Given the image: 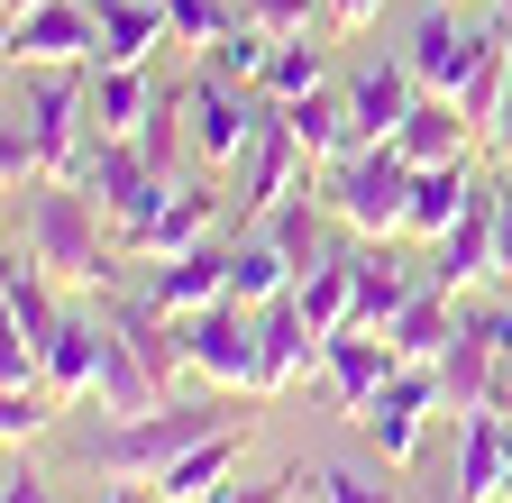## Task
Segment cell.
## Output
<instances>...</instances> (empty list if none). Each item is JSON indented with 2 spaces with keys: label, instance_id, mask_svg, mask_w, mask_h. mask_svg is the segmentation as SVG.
I'll list each match as a JSON object with an SVG mask.
<instances>
[{
  "label": "cell",
  "instance_id": "6da1fadb",
  "mask_svg": "<svg viewBox=\"0 0 512 503\" xmlns=\"http://www.w3.org/2000/svg\"><path fill=\"white\" fill-rule=\"evenodd\" d=\"M238 421V394H202V403H156V412H110L101 430H83V467L92 476H138V485H156L183 449H202L211 430H229Z\"/></svg>",
  "mask_w": 512,
  "mask_h": 503
},
{
  "label": "cell",
  "instance_id": "7a4b0ae2",
  "mask_svg": "<svg viewBox=\"0 0 512 503\" xmlns=\"http://www.w3.org/2000/svg\"><path fill=\"white\" fill-rule=\"evenodd\" d=\"M101 202L83 193V183H37L28 193V257L55 275V284H92L110 293V257H119V238H101Z\"/></svg>",
  "mask_w": 512,
  "mask_h": 503
},
{
  "label": "cell",
  "instance_id": "3957f363",
  "mask_svg": "<svg viewBox=\"0 0 512 503\" xmlns=\"http://www.w3.org/2000/svg\"><path fill=\"white\" fill-rule=\"evenodd\" d=\"M412 156L394 138H375V147H348L320 165V202H330V220H348L357 238H403L412 229Z\"/></svg>",
  "mask_w": 512,
  "mask_h": 503
},
{
  "label": "cell",
  "instance_id": "277c9868",
  "mask_svg": "<svg viewBox=\"0 0 512 503\" xmlns=\"http://www.w3.org/2000/svg\"><path fill=\"white\" fill-rule=\"evenodd\" d=\"M430 412H448L439 366H430V357H403V366H394V385H384V394L357 412V430H366V449H375L384 467H403V458L421 449V421H430Z\"/></svg>",
  "mask_w": 512,
  "mask_h": 503
},
{
  "label": "cell",
  "instance_id": "5b68a950",
  "mask_svg": "<svg viewBox=\"0 0 512 503\" xmlns=\"http://www.w3.org/2000/svg\"><path fill=\"white\" fill-rule=\"evenodd\" d=\"M183 357H192V375H202V385L256 394V311H247V302L192 311V321H183Z\"/></svg>",
  "mask_w": 512,
  "mask_h": 503
},
{
  "label": "cell",
  "instance_id": "8992f818",
  "mask_svg": "<svg viewBox=\"0 0 512 503\" xmlns=\"http://www.w3.org/2000/svg\"><path fill=\"white\" fill-rule=\"evenodd\" d=\"M183 129H192V147H202V165L229 174V165H247L256 129H266V110H247L229 74H192V83H183Z\"/></svg>",
  "mask_w": 512,
  "mask_h": 503
},
{
  "label": "cell",
  "instance_id": "52a82bcc",
  "mask_svg": "<svg viewBox=\"0 0 512 503\" xmlns=\"http://www.w3.org/2000/svg\"><path fill=\"white\" fill-rule=\"evenodd\" d=\"M83 193L110 211V229H128V220H147L174 183L138 156V138H101V129H92V147H83Z\"/></svg>",
  "mask_w": 512,
  "mask_h": 503
},
{
  "label": "cell",
  "instance_id": "ba28073f",
  "mask_svg": "<svg viewBox=\"0 0 512 503\" xmlns=\"http://www.w3.org/2000/svg\"><path fill=\"white\" fill-rule=\"evenodd\" d=\"M211 229H220V193H211V183H174V193H165L147 220H128V229H119V257L165 266V257H183V247H202Z\"/></svg>",
  "mask_w": 512,
  "mask_h": 503
},
{
  "label": "cell",
  "instance_id": "9c48e42d",
  "mask_svg": "<svg viewBox=\"0 0 512 503\" xmlns=\"http://www.w3.org/2000/svg\"><path fill=\"white\" fill-rule=\"evenodd\" d=\"M10 65H101V19L83 0H46V10L10 19Z\"/></svg>",
  "mask_w": 512,
  "mask_h": 503
},
{
  "label": "cell",
  "instance_id": "30bf717a",
  "mask_svg": "<svg viewBox=\"0 0 512 503\" xmlns=\"http://www.w3.org/2000/svg\"><path fill=\"white\" fill-rule=\"evenodd\" d=\"M394 339L384 330H366V321H339L330 339H320V375H330V394H339V412H366L384 385H394Z\"/></svg>",
  "mask_w": 512,
  "mask_h": 503
},
{
  "label": "cell",
  "instance_id": "8fae6325",
  "mask_svg": "<svg viewBox=\"0 0 512 503\" xmlns=\"http://www.w3.org/2000/svg\"><path fill=\"white\" fill-rule=\"evenodd\" d=\"M494 46V28H467L458 10H421V28H412V46H403V65L421 74V92H458L467 74H476V55Z\"/></svg>",
  "mask_w": 512,
  "mask_h": 503
},
{
  "label": "cell",
  "instance_id": "7c38bea8",
  "mask_svg": "<svg viewBox=\"0 0 512 503\" xmlns=\"http://www.w3.org/2000/svg\"><path fill=\"white\" fill-rule=\"evenodd\" d=\"M503 458H512V412H458V476H448V503H503Z\"/></svg>",
  "mask_w": 512,
  "mask_h": 503
},
{
  "label": "cell",
  "instance_id": "4fadbf2b",
  "mask_svg": "<svg viewBox=\"0 0 512 503\" xmlns=\"http://www.w3.org/2000/svg\"><path fill=\"white\" fill-rule=\"evenodd\" d=\"M494 211H503V183H476L467 211H458V229L430 247V284L467 293V284H485V275H494Z\"/></svg>",
  "mask_w": 512,
  "mask_h": 503
},
{
  "label": "cell",
  "instance_id": "5bb4252c",
  "mask_svg": "<svg viewBox=\"0 0 512 503\" xmlns=\"http://www.w3.org/2000/svg\"><path fill=\"white\" fill-rule=\"evenodd\" d=\"M311 366H320V330L293 311V293H284V302H266V311H256V394L302 385Z\"/></svg>",
  "mask_w": 512,
  "mask_h": 503
},
{
  "label": "cell",
  "instance_id": "9a60e30c",
  "mask_svg": "<svg viewBox=\"0 0 512 503\" xmlns=\"http://www.w3.org/2000/svg\"><path fill=\"white\" fill-rule=\"evenodd\" d=\"M229 257L238 247H183V257H165L156 266V284H147V302L156 311H174V321H192V311H211V302H229Z\"/></svg>",
  "mask_w": 512,
  "mask_h": 503
},
{
  "label": "cell",
  "instance_id": "2e32d148",
  "mask_svg": "<svg viewBox=\"0 0 512 503\" xmlns=\"http://www.w3.org/2000/svg\"><path fill=\"white\" fill-rule=\"evenodd\" d=\"M311 156L293 147V129L266 110V129H256V147H247V165H238V220H266L284 193H293V174H302Z\"/></svg>",
  "mask_w": 512,
  "mask_h": 503
},
{
  "label": "cell",
  "instance_id": "e0dca14e",
  "mask_svg": "<svg viewBox=\"0 0 512 503\" xmlns=\"http://www.w3.org/2000/svg\"><path fill=\"white\" fill-rule=\"evenodd\" d=\"M412 101H421V74H412V65H366V74L348 83V129H357V147L394 138L403 119H412Z\"/></svg>",
  "mask_w": 512,
  "mask_h": 503
},
{
  "label": "cell",
  "instance_id": "ac0fdd59",
  "mask_svg": "<svg viewBox=\"0 0 512 503\" xmlns=\"http://www.w3.org/2000/svg\"><path fill=\"white\" fill-rule=\"evenodd\" d=\"M494 321H458V339H448L430 366H439V394H448V412H485L494 403Z\"/></svg>",
  "mask_w": 512,
  "mask_h": 503
},
{
  "label": "cell",
  "instance_id": "d6986e66",
  "mask_svg": "<svg viewBox=\"0 0 512 503\" xmlns=\"http://www.w3.org/2000/svg\"><path fill=\"white\" fill-rule=\"evenodd\" d=\"M467 138H476V119L458 110V92H421L412 119L394 129V147H403L412 165H467Z\"/></svg>",
  "mask_w": 512,
  "mask_h": 503
},
{
  "label": "cell",
  "instance_id": "ffe728a7",
  "mask_svg": "<svg viewBox=\"0 0 512 503\" xmlns=\"http://www.w3.org/2000/svg\"><path fill=\"white\" fill-rule=\"evenodd\" d=\"M238 449H247V421H229V430H211L202 449H183L165 476H156V503H211L220 485H229V467H238Z\"/></svg>",
  "mask_w": 512,
  "mask_h": 503
},
{
  "label": "cell",
  "instance_id": "44dd1931",
  "mask_svg": "<svg viewBox=\"0 0 512 503\" xmlns=\"http://www.w3.org/2000/svg\"><path fill=\"white\" fill-rule=\"evenodd\" d=\"M275 119L293 129V147L311 156V165H330V156H348L357 147V129H348V92H293V101H275Z\"/></svg>",
  "mask_w": 512,
  "mask_h": 503
},
{
  "label": "cell",
  "instance_id": "7402d4cb",
  "mask_svg": "<svg viewBox=\"0 0 512 503\" xmlns=\"http://www.w3.org/2000/svg\"><path fill=\"white\" fill-rule=\"evenodd\" d=\"M92 19H101V65H147L156 46H174L165 0H92Z\"/></svg>",
  "mask_w": 512,
  "mask_h": 503
},
{
  "label": "cell",
  "instance_id": "603a6c76",
  "mask_svg": "<svg viewBox=\"0 0 512 503\" xmlns=\"http://www.w3.org/2000/svg\"><path fill=\"white\" fill-rule=\"evenodd\" d=\"M412 293H421V275H412V266H394V238H366V247H357V302H348V321L384 330Z\"/></svg>",
  "mask_w": 512,
  "mask_h": 503
},
{
  "label": "cell",
  "instance_id": "cb8c5ba5",
  "mask_svg": "<svg viewBox=\"0 0 512 503\" xmlns=\"http://www.w3.org/2000/svg\"><path fill=\"white\" fill-rule=\"evenodd\" d=\"M458 321H467V311H458V293L421 275V293L394 311V321H384V339H394V357H439L448 339H458Z\"/></svg>",
  "mask_w": 512,
  "mask_h": 503
},
{
  "label": "cell",
  "instance_id": "d4e9b609",
  "mask_svg": "<svg viewBox=\"0 0 512 503\" xmlns=\"http://www.w3.org/2000/svg\"><path fill=\"white\" fill-rule=\"evenodd\" d=\"M101 339H110L101 321H64V330L37 348V357H46V394H55V403H83V394L101 385Z\"/></svg>",
  "mask_w": 512,
  "mask_h": 503
},
{
  "label": "cell",
  "instance_id": "484cf974",
  "mask_svg": "<svg viewBox=\"0 0 512 503\" xmlns=\"http://www.w3.org/2000/svg\"><path fill=\"white\" fill-rule=\"evenodd\" d=\"M147 110H156L147 65H92V129H101V138H138Z\"/></svg>",
  "mask_w": 512,
  "mask_h": 503
},
{
  "label": "cell",
  "instance_id": "4316f807",
  "mask_svg": "<svg viewBox=\"0 0 512 503\" xmlns=\"http://www.w3.org/2000/svg\"><path fill=\"white\" fill-rule=\"evenodd\" d=\"M0 311H10V330H19L28 348H46V339L64 330V311H55V275H46L37 257H10V284H0Z\"/></svg>",
  "mask_w": 512,
  "mask_h": 503
},
{
  "label": "cell",
  "instance_id": "83f0119b",
  "mask_svg": "<svg viewBox=\"0 0 512 503\" xmlns=\"http://www.w3.org/2000/svg\"><path fill=\"white\" fill-rule=\"evenodd\" d=\"M467 193H476L467 165H421V174H412V229H403V238H448V229H458V211H467Z\"/></svg>",
  "mask_w": 512,
  "mask_h": 503
},
{
  "label": "cell",
  "instance_id": "f1b7e54d",
  "mask_svg": "<svg viewBox=\"0 0 512 503\" xmlns=\"http://www.w3.org/2000/svg\"><path fill=\"white\" fill-rule=\"evenodd\" d=\"M293 293V257L256 229V238H238V257H229V302H247V311H266V302H284Z\"/></svg>",
  "mask_w": 512,
  "mask_h": 503
},
{
  "label": "cell",
  "instance_id": "f546056e",
  "mask_svg": "<svg viewBox=\"0 0 512 503\" xmlns=\"http://www.w3.org/2000/svg\"><path fill=\"white\" fill-rule=\"evenodd\" d=\"M348 302H357V257H320V266L293 284V311H302V321H311L320 339H330V330L348 321Z\"/></svg>",
  "mask_w": 512,
  "mask_h": 503
},
{
  "label": "cell",
  "instance_id": "4dcf8cb0",
  "mask_svg": "<svg viewBox=\"0 0 512 503\" xmlns=\"http://www.w3.org/2000/svg\"><path fill=\"white\" fill-rule=\"evenodd\" d=\"M320 211H330V202H311V193H284V202L266 211V238L293 257V284H302L320 257H330V247H320Z\"/></svg>",
  "mask_w": 512,
  "mask_h": 503
},
{
  "label": "cell",
  "instance_id": "1f68e13d",
  "mask_svg": "<svg viewBox=\"0 0 512 503\" xmlns=\"http://www.w3.org/2000/svg\"><path fill=\"white\" fill-rule=\"evenodd\" d=\"M320 83H330V46H320L311 28H302V37H275V55H266V92L293 101V92H320Z\"/></svg>",
  "mask_w": 512,
  "mask_h": 503
},
{
  "label": "cell",
  "instance_id": "d6a6232c",
  "mask_svg": "<svg viewBox=\"0 0 512 503\" xmlns=\"http://www.w3.org/2000/svg\"><path fill=\"white\" fill-rule=\"evenodd\" d=\"M183 138H192V129H183V83H165V92H156V110H147V129H138V156H147V165L174 183V156H183Z\"/></svg>",
  "mask_w": 512,
  "mask_h": 503
},
{
  "label": "cell",
  "instance_id": "836d02e7",
  "mask_svg": "<svg viewBox=\"0 0 512 503\" xmlns=\"http://www.w3.org/2000/svg\"><path fill=\"white\" fill-rule=\"evenodd\" d=\"M266 55H275V37L256 28V19H238V28L211 46V74H229V83L247 92V83H266Z\"/></svg>",
  "mask_w": 512,
  "mask_h": 503
},
{
  "label": "cell",
  "instance_id": "e575fe53",
  "mask_svg": "<svg viewBox=\"0 0 512 503\" xmlns=\"http://www.w3.org/2000/svg\"><path fill=\"white\" fill-rule=\"evenodd\" d=\"M503 92H512V55H503V46H485V55H476V74L458 83V110L476 119V138H485V119L503 110Z\"/></svg>",
  "mask_w": 512,
  "mask_h": 503
},
{
  "label": "cell",
  "instance_id": "d590c367",
  "mask_svg": "<svg viewBox=\"0 0 512 503\" xmlns=\"http://www.w3.org/2000/svg\"><path fill=\"white\" fill-rule=\"evenodd\" d=\"M165 28H174V46H220L229 28H238V10H220V0H165Z\"/></svg>",
  "mask_w": 512,
  "mask_h": 503
},
{
  "label": "cell",
  "instance_id": "8d00e7d4",
  "mask_svg": "<svg viewBox=\"0 0 512 503\" xmlns=\"http://www.w3.org/2000/svg\"><path fill=\"white\" fill-rule=\"evenodd\" d=\"M0 183H10V193L46 183V165H37V138H28V110H10V129H0Z\"/></svg>",
  "mask_w": 512,
  "mask_h": 503
},
{
  "label": "cell",
  "instance_id": "74e56055",
  "mask_svg": "<svg viewBox=\"0 0 512 503\" xmlns=\"http://www.w3.org/2000/svg\"><path fill=\"white\" fill-rule=\"evenodd\" d=\"M247 19L266 28V37H302V28L330 19V0H247Z\"/></svg>",
  "mask_w": 512,
  "mask_h": 503
},
{
  "label": "cell",
  "instance_id": "f35d334b",
  "mask_svg": "<svg viewBox=\"0 0 512 503\" xmlns=\"http://www.w3.org/2000/svg\"><path fill=\"white\" fill-rule=\"evenodd\" d=\"M320 503H403V494L375 485L366 467H320Z\"/></svg>",
  "mask_w": 512,
  "mask_h": 503
},
{
  "label": "cell",
  "instance_id": "ab89813d",
  "mask_svg": "<svg viewBox=\"0 0 512 503\" xmlns=\"http://www.w3.org/2000/svg\"><path fill=\"white\" fill-rule=\"evenodd\" d=\"M46 421H55V412H46V394H0V439H10V449H28Z\"/></svg>",
  "mask_w": 512,
  "mask_h": 503
},
{
  "label": "cell",
  "instance_id": "60d3db41",
  "mask_svg": "<svg viewBox=\"0 0 512 503\" xmlns=\"http://www.w3.org/2000/svg\"><path fill=\"white\" fill-rule=\"evenodd\" d=\"M293 485H311V476L293 467V476H256V485H220L211 503H293Z\"/></svg>",
  "mask_w": 512,
  "mask_h": 503
},
{
  "label": "cell",
  "instance_id": "b9f144b4",
  "mask_svg": "<svg viewBox=\"0 0 512 503\" xmlns=\"http://www.w3.org/2000/svg\"><path fill=\"white\" fill-rule=\"evenodd\" d=\"M0 503H64V494H55V485H46V476L10 449V485H0Z\"/></svg>",
  "mask_w": 512,
  "mask_h": 503
},
{
  "label": "cell",
  "instance_id": "7bdbcfd3",
  "mask_svg": "<svg viewBox=\"0 0 512 503\" xmlns=\"http://www.w3.org/2000/svg\"><path fill=\"white\" fill-rule=\"evenodd\" d=\"M494 284H512V183H503V211H494Z\"/></svg>",
  "mask_w": 512,
  "mask_h": 503
},
{
  "label": "cell",
  "instance_id": "ee69618b",
  "mask_svg": "<svg viewBox=\"0 0 512 503\" xmlns=\"http://www.w3.org/2000/svg\"><path fill=\"white\" fill-rule=\"evenodd\" d=\"M375 19H384V0H330V28H348V37L375 28Z\"/></svg>",
  "mask_w": 512,
  "mask_h": 503
},
{
  "label": "cell",
  "instance_id": "f6af8a7d",
  "mask_svg": "<svg viewBox=\"0 0 512 503\" xmlns=\"http://www.w3.org/2000/svg\"><path fill=\"white\" fill-rule=\"evenodd\" d=\"M485 147H494V156H503V165H512V92H503V110H494V119H485Z\"/></svg>",
  "mask_w": 512,
  "mask_h": 503
},
{
  "label": "cell",
  "instance_id": "bcb514c9",
  "mask_svg": "<svg viewBox=\"0 0 512 503\" xmlns=\"http://www.w3.org/2000/svg\"><path fill=\"white\" fill-rule=\"evenodd\" d=\"M101 503H156V485H138V476H101Z\"/></svg>",
  "mask_w": 512,
  "mask_h": 503
},
{
  "label": "cell",
  "instance_id": "7dc6e473",
  "mask_svg": "<svg viewBox=\"0 0 512 503\" xmlns=\"http://www.w3.org/2000/svg\"><path fill=\"white\" fill-rule=\"evenodd\" d=\"M28 10H46V0H10V19H28Z\"/></svg>",
  "mask_w": 512,
  "mask_h": 503
}]
</instances>
